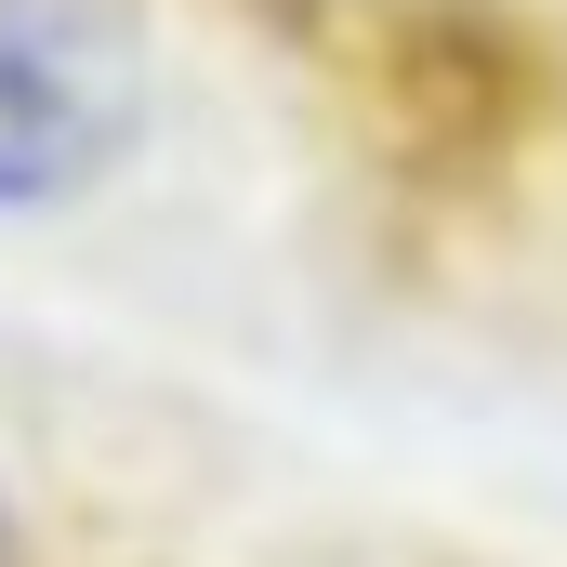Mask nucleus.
<instances>
[{
	"label": "nucleus",
	"instance_id": "nucleus-1",
	"mask_svg": "<svg viewBox=\"0 0 567 567\" xmlns=\"http://www.w3.org/2000/svg\"><path fill=\"white\" fill-rule=\"evenodd\" d=\"M145 145V27L120 0H0V212H66Z\"/></svg>",
	"mask_w": 567,
	"mask_h": 567
},
{
	"label": "nucleus",
	"instance_id": "nucleus-2",
	"mask_svg": "<svg viewBox=\"0 0 567 567\" xmlns=\"http://www.w3.org/2000/svg\"><path fill=\"white\" fill-rule=\"evenodd\" d=\"M0 567H27V528H13V502H0Z\"/></svg>",
	"mask_w": 567,
	"mask_h": 567
}]
</instances>
